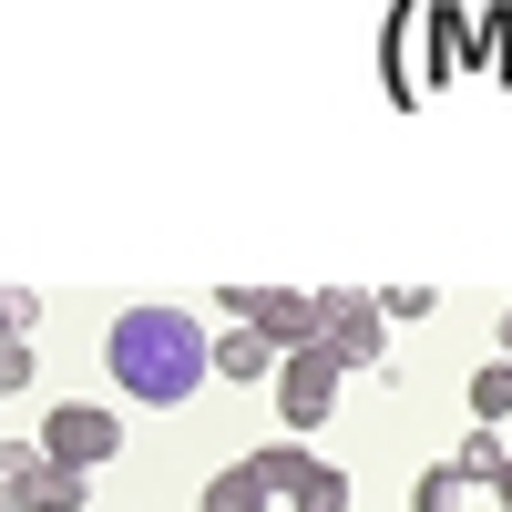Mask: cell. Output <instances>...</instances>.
<instances>
[{
  "label": "cell",
  "instance_id": "cell-5",
  "mask_svg": "<svg viewBox=\"0 0 512 512\" xmlns=\"http://www.w3.org/2000/svg\"><path fill=\"white\" fill-rule=\"evenodd\" d=\"M82 492H93V472H62V461L41 451L31 472H21L11 492H0V512H82Z\"/></svg>",
  "mask_w": 512,
  "mask_h": 512
},
{
  "label": "cell",
  "instance_id": "cell-7",
  "mask_svg": "<svg viewBox=\"0 0 512 512\" xmlns=\"http://www.w3.org/2000/svg\"><path fill=\"white\" fill-rule=\"evenodd\" d=\"M267 502H277V492L236 461V472H216V482H205V502H195V512H267Z\"/></svg>",
  "mask_w": 512,
  "mask_h": 512
},
{
  "label": "cell",
  "instance_id": "cell-1",
  "mask_svg": "<svg viewBox=\"0 0 512 512\" xmlns=\"http://www.w3.org/2000/svg\"><path fill=\"white\" fill-rule=\"evenodd\" d=\"M103 369H113L123 400H144V410H185L205 379H216V338H205L195 308H123V318L103 328Z\"/></svg>",
  "mask_w": 512,
  "mask_h": 512
},
{
  "label": "cell",
  "instance_id": "cell-2",
  "mask_svg": "<svg viewBox=\"0 0 512 512\" xmlns=\"http://www.w3.org/2000/svg\"><path fill=\"white\" fill-rule=\"evenodd\" d=\"M338 390H349V359H338L328 338H308V349L277 359V410H287V431H318V420L338 410Z\"/></svg>",
  "mask_w": 512,
  "mask_h": 512
},
{
  "label": "cell",
  "instance_id": "cell-16",
  "mask_svg": "<svg viewBox=\"0 0 512 512\" xmlns=\"http://www.w3.org/2000/svg\"><path fill=\"white\" fill-rule=\"evenodd\" d=\"M492 502H502V512H512V461H502V482H492Z\"/></svg>",
  "mask_w": 512,
  "mask_h": 512
},
{
  "label": "cell",
  "instance_id": "cell-15",
  "mask_svg": "<svg viewBox=\"0 0 512 512\" xmlns=\"http://www.w3.org/2000/svg\"><path fill=\"white\" fill-rule=\"evenodd\" d=\"M492 349H502V359H512V308H502V328H492Z\"/></svg>",
  "mask_w": 512,
  "mask_h": 512
},
{
  "label": "cell",
  "instance_id": "cell-13",
  "mask_svg": "<svg viewBox=\"0 0 512 512\" xmlns=\"http://www.w3.org/2000/svg\"><path fill=\"white\" fill-rule=\"evenodd\" d=\"M431 308H441V287H379V318H390V328L400 318H431Z\"/></svg>",
  "mask_w": 512,
  "mask_h": 512
},
{
  "label": "cell",
  "instance_id": "cell-6",
  "mask_svg": "<svg viewBox=\"0 0 512 512\" xmlns=\"http://www.w3.org/2000/svg\"><path fill=\"white\" fill-rule=\"evenodd\" d=\"M216 379H277V338L236 318V328L216 338Z\"/></svg>",
  "mask_w": 512,
  "mask_h": 512
},
{
  "label": "cell",
  "instance_id": "cell-4",
  "mask_svg": "<svg viewBox=\"0 0 512 512\" xmlns=\"http://www.w3.org/2000/svg\"><path fill=\"white\" fill-rule=\"evenodd\" d=\"M41 451H52L62 472H103V461L123 451V420H113L103 400H62L52 420H41Z\"/></svg>",
  "mask_w": 512,
  "mask_h": 512
},
{
  "label": "cell",
  "instance_id": "cell-8",
  "mask_svg": "<svg viewBox=\"0 0 512 512\" xmlns=\"http://www.w3.org/2000/svg\"><path fill=\"white\" fill-rule=\"evenodd\" d=\"M287 512H349V472H338V461H308V482L287 492Z\"/></svg>",
  "mask_w": 512,
  "mask_h": 512
},
{
  "label": "cell",
  "instance_id": "cell-14",
  "mask_svg": "<svg viewBox=\"0 0 512 512\" xmlns=\"http://www.w3.org/2000/svg\"><path fill=\"white\" fill-rule=\"evenodd\" d=\"M41 359H31V338H0V390H31Z\"/></svg>",
  "mask_w": 512,
  "mask_h": 512
},
{
  "label": "cell",
  "instance_id": "cell-12",
  "mask_svg": "<svg viewBox=\"0 0 512 512\" xmlns=\"http://www.w3.org/2000/svg\"><path fill=\"white\" fill-rule=\"evenodd\" d=\"M451 461H461V472H472V482L492 492V482H502V461H512V451H502V431H472V441H461Z\"/></svg>",
  "mask_w": 512,
  "mask_h": 512
},
{
  "label": "cell",
  "instance_id": "cell-10",
  "mask_svg": "<svg viewBox=\"0 0 512 512\" xmlns=\"http://www.w3.org/2000/svg\"><path fill=\"white\" fill-rule=\"evenodd\" d=\"M502 420H512V359H492L472 379V431H502Z\"/></svg>",
  "mask_w": 512,
  "mask_h": 512
},
{
  "label": "cell",
  "instance_id": "cell-3",
  "mask_svg": "<svg viewBox=\"0 0 512 512\" xmlns=\"http://www.w3.org/2000/svg\"><path fill=\"white\" fill-rule=\"evenodd\" d=\"M318 338L349 369H390V318H379L369 287H318Z\"/></svg>",
  "mask_w": 512,
  "mask_h": 512
},
{
  "label": "cell",
  "instance_id": "cell-9",
  "mask_svg": "<svg viewBox=\"0 0 512 512\" xmlns=\"http://www.w3.org/2000/svg\"><path fill=\"white\" fill-rule=\"evenodd\" d=\"M461 492H472V472H461V461H431V472L410 482V512H461Z\"/></svg>",
  "mask_w": 512,
  "mask_h": 512
},
{
  "label": "cell",
  "instance_id": "cell-11",
  "mask_svg": "<svg viewBox=\"0 0 512 512\" xmlns=\"http://www.w3.org/2000/svg\"><path fill=\"white\" fill-rule=\"evenodd\" d=\"M246 472L267 482V492H297V482H308V451H297V441H267V451H246Z\"/></svg>",
  "mask_w": 512,
  "mask_h": 512
}]
</instances>
